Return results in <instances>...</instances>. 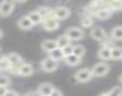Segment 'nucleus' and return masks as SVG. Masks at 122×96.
Here are the masks:
<instances>
[{"label": "nucleus", "mask_w": 122, "mask_h": 96, "mask_svg": "<svg viewBox=\"0 0 122 96\" xmlns=\"http://www.w3.org/2000/svg\"><path fill=\"white\" fill-rule=\"evenodd\" d=\"M91 71H92L93 77H104V76H107V75L109 73L110 66H109L105 61H101V63H97V64L91 69Z\"/></svg>", "instance_id": "nucleus-1"}, {"label": "nucleus", "mask_w": 122, "mask_h": 96, "mask_svg": "<svg viewBox=\"0 0 122 96\" xmlns=\"http://www.w3.org/2000/svg\"><path fill=\"white\" fill-rule=\"evenodd\" d=\"M90 35L93 40L98 41V42H105L108 40V36H107V32L103 28L101 27H92L91 31H90Z\"/></svg>", "instance_id": "nucleus-2"}, {"label": "nucleus", "mask_w": 122, "mask_h": 96, "mask_svg": "<svg viewBox=\"0 0 122 96\" xmlns=\"http://www.w3.org/2000/svg\"><path fill=\"white\" fill-rule=\"evenodd\" d=\"M65 35H66L71 41H80V40L84 37L85 32H84V30L80 29V28L72 27V28L67 29V31L65 32Z\"/></svg>", "instance_id": "nucleus-3"}, {"label": "nucleus", "mask_w": 122, "mask_h": 96, "mask_svg": "<svg viewBox=\"0 0 122 96\" xmlns=\"http://www.w3.org/2000/svg\"><path fill=\"white\" fill-rule=\"evenodd\" d=\"M15 10V3L12 0H3L0 3V16L7 17L10 16Z\"/></svg>", "instance_id": "nucleus-4"}, {"label": "nucleus", "mask_w": 122, "mask_h": 96, "mask_svg": "<svg viewBox=\"0 0 122 96\" xmlns=\"http://www.w3.org/2000/svg\"><path fill=\"white\" fill-rule=\"evenodd\" d=\"M53 12H54V17L57 21L67 19L71 16V10L68 7H65V6H57V7L53 9Z\"/></svg>", "instance_id": "nucleus-5"}, {"label": "nucleus", "mask_w": 122, "mask_h": 96, "mask_svg": "<svg viewBox=\"0 0 122 96\" xmlns=\"http://www.w3.org/2000/svg\"><path fill=\"white\" fill-rule=\"evenodd\" d=\"M74 77L77 78V80L79 83H86V82H89V80L92 79L93 75H92V71L90 69H80L74 75Z\"/></svg>", "instance_id": "nucleus-6"}, {"label": "nucleus", "mask_w": 122, "mask_h": 96, "mask_svg": "<svg viewBox=\"0 0 122 96\" xmlns=\"http://www.w3.org/2000/svg\"><path fill=\"white\" fill-rule=\"evenodd\" d=\"M41 67H42V70L44 72L50 73V72H54L59 67V65H57V61H55V60H53L50 58H46V59H43L41 61Z\"/></svg>", "instance_id": "nucleus-7"}, {"label": "nucleus", "mask_w": 122, "mask_h": 96, "mask_svg": "<svg viewBox=\"0 0 122 96\" xmlns=\"http://www.w3.org/2000/svg\"><path fill=\"white\" fill-rule=\"evenodd\" d=\"M60 27V21H57L55 17H50L43 21V29L47 31H55Z\"/></svg>", "instance_id": "nucleus-8"}, {"label": "nucleus", "mask_w": 122, "mask_h": 96, "mask_svg": "<svg viewBox=\"0 0 122 96\" xmlns=\"http://www.w3.org/2000/svg\"><path fill=\"white\" fill-rule=\"evenodd\" d=\"M97 55H98V58L102 59L103 61H105V60H111V48L108 47V46H102L99 49H98Z\"/></svg>", "instance_id": "nucleus-9"}, {"label": "nucleus", "mask_w": 122, "mask_h": 96, "mask_svg": "<svg viewBox=\"0 0 122 96\" xmlns=\"http://www.w3.org/2000/svg\"><path fill=\"white\" fill-rule=\"evenodd\" d=\"M18 27L22 29V30H30L32 27H34V24H32V22L30 21V18L28 17V16H23V17H20L19 19H18Z\"/></svg>", "instance_id": "nucleus-10"}, {"label": "nucleus", "mask_w": 122, "mask_h": 96, "mask_svg": "<svg viewBox=\"0 0 122 96\" xmlns=\"http://www.w3.org/2000/svg\"><path fill=\"white\" fill-rule=\"evenodd\" d=\"M53 89H54L53 84H50V83H42V84L38 86L37 92H38L41 96H49V95L51 94Z\"/></svg>", "instance_id": "nucleus-11"}, {"label": "nucleus", "mask_w": 122, "mask_h": 96, "mask_svg": "<svg viewBox=\"0 0 122 96\" xmlns=\"http://www.w3.org/2000/svg\"><path fill=\"white\" fill-rule=\"evenodd\" d=\"M34 73V67L31 64H28V63H23L19 67V76H23V77H29Z\"/></svg>", "instance_id": "nucleus-12"}, {"label": "nucleus", "mask_w": 122, "mask_h": 96, "mask_svg": "<svg viewBox=\"0 0 122 96\" xmlns=\"http://www.w3.org/2000/svg\"><path fill=\"white\" fill-rule=\"evenodd\" d=\"M41 47H42V49H43L44 52H47V53H50L51 51L55 49V48H57L55 40H44V41L41 43Z\"/></svg>", "instance_id": "nucleus-13"}, {"label": "nucleus", "mask_w": 122, "mask_h": 96, "mask_svg": "<svg viewBox=\"0 0 122 96\" xmlns=\"http://www.w3.org/2000/svg\"><path fill=\"white\" fill-rule=\"evenodd\" d=\"M111 15H112V12H111L108 7H103V9H99V10L95 13V17H97V18L101 19V21H107V19H109V18L111 17Z\"/></svg>", "instance_id": "nucleus-14"}, {"label": "nucleus", "mask_w": 122, "mask_h": 96, "mask_svg": "<svg viewBox=\"0 0 122 96\" xmlns=\"http://www.w3.org/2000/svg\"><path fill=\"white\" fill-rule=\"evenodd\" d=\"M6 58H7V60L10 61L11 66H19V65L23 64L22 57H20L19 54H17V53H10V54L6 55Z\"/></svg>", "instance_id": "nucleus-15"}, {"label": "nucleus", "mask_w": 122, "mask_h": 96, "mask_svg": "<svg viewBox=\"0 0 122 96\" xmlns=\"http://www.w3.org/2000/svg\"><path fill=\"white\" fill-rule=\"evenodd\" d=\"M48 58L55 60V61H61V60H65V55L62 53V49H60V48H55L54 51H51L50 53H48Z\"/></svg>", "instance_id": "nucleus-16"}, {"label": "nucleus", "mask_w": 122, "mask_h": 96, "mask_svg": "<svg viewBox=\"0 0 122 96\" xmlns=\"http://www.w3.org/2000/svg\"><path fill=\"white\" fill-rule=\"evenodd\" d=\"M37 11L40 12V15L42 16L43 21L47 19V18H50V17H54V12H53V9L48 7V6H41L37 9Z\"/></svg>", "instance_id": "nucleus-17"}, {"label": "nucleus", "mask_w": 122, "mask_h": 96, "mask_svg": "<svg viewBox=\"0 0 122 96\" xmlns=\"http://www.w3.org/2000/svg\"><path fill=\"white\" fill-rule=\"evenodd\" d=\"M55 41H56V46H57V48H60V49H62V48H65L66 46L71 44V42H72L66 35H61V36H59Z\"/></svg>", "instance_id": "nucleus-18"}, {"label": "nucleus", "mask_w": 122, "mask_h": 96, "mask_svg": "<svg viewBox=\"0 0 122 96\" xmlns=\"http://www.w3.org/2000/svg\"><path fill=\"white\" fill-rule=\"evenodd\" d=\"M28 17L30 18V21L32 22V24H34V25H37V24L43 23V18H42V16L40 15V12H38L37 10H36V11L30 12V13L28 15Z\"/></svg>", "instance_id": "nucleus-19"}, {"label": "nucleus", "mask_w": 122, "mask_h": 96, "mask_svg": "<svg viewBox=\"0 0 122 96\" xmlns=\"http://www.w3.org/2000/svg\"><path fill=\"white\" fill-rule=\"evenodd\" d=\"M65 63L68 65V66H77L81 63V58L74 55V54H71V55H67L65 57Z\"/></svg>", "instance_id": "nucleus-20"}, {"label": "nucleus", "mask_w": 122, "mask_h": 96, "mask_svg": "<svg viewBox=\"0 0 122 96\" xmlns=\"http://www.w3.org/2000/svg\"><path fill=\"white\" fill-rule=\"evenodd\" d=\"M111 60H122V47L115 46L111 48Z\"/></svg>", "instance_id": "nucleus-21"}, {"label": "nucleus", "mask_w": 122, "mask_h": 96, "mask_svg": "<svg viewBox=\"0 0 122 96\" xmlns=\"http://www.w3.org/2000/svg\"><path fill=\"white\" fill-rule=\"evenodd\" d=\"M111 38L116 40V41H122V27L117 25L115 28H112L111 30Z\"/></svg>", "instance_id": "nucleus-22"}, {"label": "nucleus", "mask_w": 122, "mask_h": 96, "mask_svg": "<svg viewBox=\"0 0 122 96\" xmlns=\"http://www.w3.org/2000/svg\"><path fill=\"white\" fill-rule=\"evenodd\" d=\"M80 24L83 28H92L93 27V18L91 16H84V17H81Z\"/></svg>", "instance_id": "nucleus-23"}, {"label": "nucleus", "mask_w": 122, "mask_h": 96, "mask_svg": "<svg viewBox=\"0 0 122 96\" xmlns=\"http://www.w3.org/2000/svg\"><path fill=\"white\" fill-rule=\"evenodd\" d=\"M108 9L112 12V11H121L122 10V3L118 0H111V3L108 5Z\"/></svg>", "instance_id": "nucleus-24"}, {"label": "nucleus", "mask_w": 122, "mask_h": 96, "mask_svg": "<svg viewBox=\"0 0 122 96\" xmlns=\"http://www.w3.org/2000/svg\"><path fill=\"white\" fill-rule=\"evenodd\" d=\"M10 69H11V64L7 60L6 55L0 58V71H10Z\"/></svg>", "instance_id": "nucleus-25"}, {"label": "nucleus", "mask_w": 122, "mask_h": 96, "mask_svg": "<svg viewBox=\"0 0 122 96\" xmlns=\"http://www.w3.org/2000/svg\"><path fill=\"white\" fill-rule=\"evenodd\" d=\"M73 54L77 55V57H79V58L84 57V54H85V48H84V46H81V44H76V46H73Z\"/></svg>", "instance_id": "nucleus-26"}, {"label": "nucleus", "mask_w": 122, "mask_h": 96, "mask_svg": "<svg viewBox=\"0 0 122 96\" xmlns=\"http://www.w3.org/2000/svg\"><path fill=\"white\" fill-rule=\"evenodd\" d=\"M109 96H122V86H114L110 91H108Z\"/></svg>", "instance_id": "nucleus-27"}, {"label": "nucleus", "mask_w": 122, "mask_h": 96, "mask_svg": "<svg viewBox=\"0 0 122 96\" xmlns=\"http://www.w3.org/2000/svg\"><path fill=\"white\" fill-rule=\"evenodd\" d=\"M11 84V79L7 76H0V86H9Z\"/></svg>", "instance_id": "nucleus-28"}, {"label": "nucleus", "mask_w": 122, "mask_h": 96, "mask_svg": "<svg viewBox=\"0 0 122 96\" xmlns=\"http://www.w3.org/2000/svg\"><path fill=\"white\" fill-rule=\"evenodd\" d=\"M62 53H64L65 57L73 54V44H68V46H66L65 48H62Z\"/></svg>", "instance_id": "nucleus-29"}, {"label": "nucleus", "mask_w": 122, "mask_h": 96, "mask_svg": "<svg viewBox=\"0 0 122 96\" xmlns=\"http://www.w3.org/2000/svg\"><path fill=\"white\" fill-rule=\"evenodd\" d=\"M5 96H20L16 90H12V89H7V91H6V94H5Z\"/></svg>", "instance_id": "nucleus-30"}, {"label": "nucleus", "mask_w": 122, "mask_h": 96, "mask_svg": "<svg viewBox=\"0 0 122 96\" xmlns=\"http://www.w3.org/2000/svg\"><path fill=\"white\" fill-rule=\"evenodd\" d=\"M49 96H62V92H61L59 89H53V91H51V94L49 95Z\"/></svg>", "instance_id": "nucleus-31"}, {"label": "nucleus", "mask_w": 122, "mask_h": 96, "mask_svg": "<svg viewBox=\"0 0 122 96\" xmlns=\"http://www.w3.org/2000/svg\"><path fill=\"white\" fill-rule=\"evenodd\" d=\"M7 91V86H0V96H5Z\"/></svg>", "instance_id": "nucleus-32"}, {"label": "nucleus", "mask_w": 122, "mask_h": 96, "mask_svg": "<svg viewBox=\"0 0 122 96\" xmlns=\"http://www.w3.org/2000/svg\"><path fill=\"white\" fill-rule=\"evenodd\" d=\"M12 1H13L15 4H16V3H17V4H23V3H26L28 0H12Z\"/></svg>", "instance_id": "nucleus-33"}, {"label": "nucleus", "mask_w": 122, "mask_h": 96, "mask_svg": "<svg viewBox=\"0 0 122 96\" xmlns=\"http://www.w3.org/2000/svg\"><path fill=\"white\" fill-rule=\"evenodd\" d=\"M78 80H77V78L74 77V78H71V83H77Z\"/></svg>", "instance_id": "nucleus-34"}, {"label": "nucleus", "mask_w": 122, "mask_h": 96, "mask_svg": "<svg viewBox=\"0 0 122 96\" xmlns=\"http://www.w3.org/2000/svg\"><path fill=\"white\" fill-rule=\"evenodd\" d=\"M99 96H109V95H108V92H103V94H101Z\"/></svg>", "instance_id": "nucleus-35"}, {"label": "nucleus", "mask_w": 122, "mask_h": 96, "mask_svg": "<svg viewBox=\"0 0 122 96\" xmlns=\"http://www.w3.org/2000/svg\"><path fill=\"white\" fill-rule=\"evenodd\" d=\"M1 37H3V31L0 30V38H1Z\"/></svg>", "instance_id": "nucleus-36"}, {"label": "nucleus", "mask_w": 122, "mask_h": 96, "mask_svg": "<svg viewBox=\"0 0 122 96\" xmlns=\"http://www.w3.org/2000/svg\"><path fill=\"white\" fill-rule=\"evenodd\" d=\"M120 82H121V83H122V75H121V76H120Z\"/></svg>", "instance_id": "nucleus-37"}, {"label": "nucleus", "mask_w": 122, "mask_h": 96, "mask_svg": "<svg viewBox=\"0 0 122 96\" xmlns=\"http://www.w3.org/2000/svg\"><path fill=\"white\" fill-rule=\"evenodd\" d=\"M118 1H121V3H122V0H118Z\"/></svg>", "instance_id": "nucleus-38"}, {"label": "nucleus", "mask_w": 122, "mask_h": 96, "mask_svg": "<svg viewBox=\"0 0 122 96\" xmlns=\"http://www.w3.org/2000/svg\"><path fill=\"white\" fill-rule=\"evenodd\" d=\"M40 96H41V95H40Z\"/></svg>", "instance_id": "nucleus-39"}]
</instances>
